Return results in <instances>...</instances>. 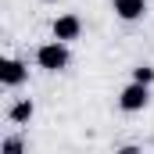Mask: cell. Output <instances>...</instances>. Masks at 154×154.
I'll return each instance as SVG.
<instances>
[{
    "mask_svg": "<svg viewBox=\"0 0 154 154\" xmlns=\"http://www.w3.org/2000/svg\"><path fill=\"white\" fill-rule=\"evenodd\" d=\"M147 100H151V86H147V82H136V79L118 93V108L129 111V115H133V111H143Z\"/></svg>",
    "mask_w": 154,
    "mask_h": 154,
    "instance_id": "cell-2",
    "label": "cell"
},
{
    "mask_svg": "<svg viewBox=\"0 0 154 154\" xmlns=\"http://www.w3.org/2000/svg\"><path fill=\"white\" fill-rule=\"evenodd\" d=\"M29 79V68L18 61V57H7L4 65H0V82H4V90H14V86H22Z\"/></svg>",
    "mask_w": 154,
    "mask_h": 154,
    "instance_id": "cell-4",
    "label": "cell"
},
{
    "mask_svg": "<svg viewBox=\"0 0 154 154\" xmlns=\"http://www.w3.org/2000/svg\"><path fill=\"white\" fill-rule=\"evenodd\" d=\"M68 43H61V39H50V43H43L36 50V65L43 72H65L68 68Z\"/></svg>",
    "mask_w": 154,
    "mask_h": 154,
    "instance_id": "cell-1",
    "label": "cell"
},
{
    "mask_svg": "<svg viewBox=\"0 0 154 154\" xmlns=\"http://www.w3.org/2000/svg\"><path fill=\"white\" fill-rule=\"evenodd\" d=\"M133 79L151 86V82H154V68H151V65H136V68H133Z\"/></svg>",
    "mask_w": 154,
    "mask_h": 154,
    "instance_id": "cell-7",
    "label": "cell"
},
{
    "mask_svg": "<svg viewBox=\"0 0 154 154\" xmlns=\"http://www.w3.org/2000/svg\"><path fill=\"white\" fill-rule=\"evenodd\" d=\"M111 4H115V14L122 22H136L147 14V0H111Z\"/></svg>",
    "mask_w": 154,
    "mask_h": 154,
    "instance_id": "cell-5",
    "label": "cell"
},
{
    "mask_svg": "<svg viewBox=\"0 0 154 154\" xmlns=\"http://www.w3.org/2000/svg\"><path fill=\"white\" fill-rule=\"evenodd\" d=\"M36 115V104L29 100V97H22V100H14L11 108H7V118L14 122V125H29V118Z\"/></svg>",
    "mask_w": 154,
    "mask_h": 154,
    "instance_id": "cell-6",
    "label": "cell"
},
{
    "mask_svg": "<svg viewBox=\"0 0 154 154\" xmlns=\"http://www.w3.org/2000/svg\"><path fill=\"white\" fill-rule=\"evenodd\" d=\"M0 151H4V154H18V151H25V143L11 136V140H4V143H0Z\"/></svg>",
    "mask_w": 154,
    "mask_h": 154,
    "instance_id": "cell-8",
    "label": "cell"
},
{
    "mask_svg": "<svg viewBox=\"0 0 154 154\" xmlns=\"http://www.w3.org/2000/svg\"><path fill=\"white\" fill-rule=\"evenodd\" d=\"M50 36L61 39V43L79 39V36H82V22H79V14H57V18H54V25H50Z\"/></svg>",
    "mask_w": 154,
    "mask_h": 154,
    "instance_id": "cell-3",
    "label": "cell"
}]
</instances>
